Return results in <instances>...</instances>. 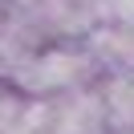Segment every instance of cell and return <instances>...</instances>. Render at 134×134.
Instances as JSON below:
<instances>
[{
    "label": "cell",
    "instance_id": "obj_1",
    "mask_svg": "<svg viewBox=\"0 0 134 134\" xmlns=\"http://www.w3.org/2000/svg\"><path fill=\"white\" fill-rule=\"evenodd\" d=\"M98 69L102 65L90 53V45L53 41V45H45V49H37L8 81L16 85L20 93H29V98H57V93H69V90L90 85Z\"/></svg>",
    "mask_w": 134,
    "mask_h": 134
},
{
    "label": "cell",
    "instance_id": "obj_2",
    "mask_svg": "<svg viewBox=\"0 0 134 134\" xmlns=\"http://www.w3.org/2000/svg\"><path fill=\"white\" fill-rule=\"evenodd\" d=\"M45 134H114L102 90H69L45 98Z\"/></svg>",
    "mask_w": 134,
    "mask_h": 134
},
{
    "label": "cell",
    "instance_id": "obj_3",
    "mask_svg": "<svg viewBox=\"0 0 134 134\" xmlns=\"http://www.w3.org/2000/svg\"><path fill=\"white\" fill-rule=\"evenodd\" d=\"M90 53L110 73H130L134 69V25H102L85 37Z\"/></svg>",
    "mask_w": 134,
    "mask_h": 134
},
{
    "label": "cell",
    "instance_id": "obj_4",
    "mask_svg": "<svg viewBox=\"0 0 134 134\" xmlns=\"http://www.w3.org/2000/svg\"><path fill=\"white\" fill-rule=\"evenodd\" d=\"M102 98H106V110H110V130L134 134V69L110 73V81L102 85Z\"/></svg>",
    "mask_w": 134,
    "mask_h": 134
},
{
    "label": "cell",
    "instance_id": "obj_5",
    "mask_svg": "<svg viewBox=\"0 0 134 134\" xmlns=\"http://www.w3.org/2000/svg\"><path fill=\"white\" fill-rule=\"evenodd\" d=\"M4 25H8V8L0 4V33H4Z\"/></svg>",
    "mask_w": 134,
    "mask_h": 134
}]
</instances>
